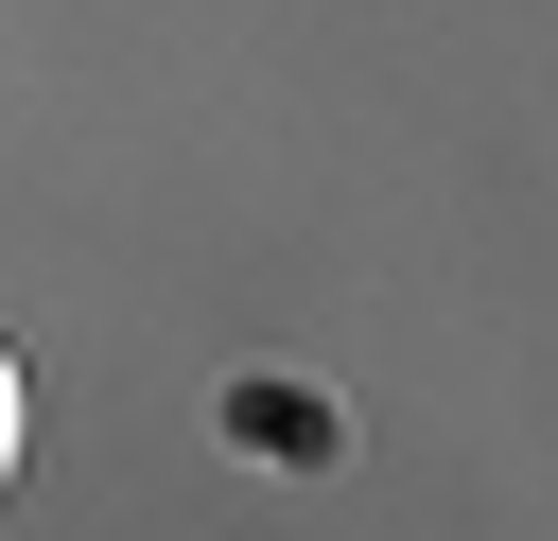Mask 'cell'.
<instances>
[{
	"label": "cell",
	"instance_id": "obj_1",
	"mask_svg": "<svg viewBox=\"0 0 558 541\" xmlns=\"http://www.w3.org/2000/svg\"><path fill=\"white\" fill-rule=\"evenodd\" d=\"M17 454H35V384H17V349H0V489H17Z\"/></svg>",
	"mask_w": 558,
	"mask_h": 541
}]
</instances>
